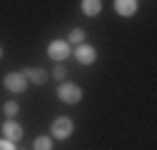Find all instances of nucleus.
I'll return each instance as SVG.
<instances>
[{
  "label": "nucleus",
  "instance_id": "obj_6",
  "mask_svg": "<svg viewBox=\"0 0 157 150\" xmlns=\"http://www.w3.org/2000/svg\"><path fill=\"white\" fill-rule=\"evenodd\" d=\"M3 135L8 138V140H20L23 138V125L20 123H15V120H5L3 123Z\"/></svg>",
  "mask_w": 157,
  "mask_h": 150
},
{
  "label": "nucleus",
  "instance_id": "obj_12",
  "mask_svg": "<svg viewBox=\"0 0 157 150\" xmlns=\"http://www.w3.org/2000/svg\"><path fill=\"white\" fill-rule=\"evenodd\" d=\"M33 148H35V150H52V140H50L48 135H40V138H35Z\"/></svg>",
  "mask_w": 157,
  "mask_h": 150
},
{
  "label": "nucleus",
  "instance_id": "obj_1",
  "mask_svg": "<svg viewBox=\"0 0 157 150\" xmlns=\"http://www.w3.org/2000/svg\"><path fill=\"white\" fill-rule=\"evenodd\" d=\"M57 95H60L63 103H80L82 100V88L80 85H75V83H60V88H57Z\"/></svg>",
  "mask_w": 157,
  "mask_h": 150
},
{
  "label": "nucleus",
  "instance_id": "obj_4",
  "mask_svg": "<svg viewBox=\"0 0 157 150\" xmlns=\"http://www.w3.org/2000/svg\"><path fill=\"white\" fill-rule=\"evenodd\" d=\"M48 55H50L52 60L60 63V60H65L67 55H70V45H67L65 40H52V43L48 45Z\"/></svg>",
  "mask_w": 157,
  "mask_h": 150
},
{
  "label": "nucleus",
  "instance_id": "obj_2",
  "mask_svg": "<svg viewBox=\"0 0 157 150\" xmlns=\"http://www.w3.org/2000/svg\"><path fill=\"white\" fill-rule=\"evenodd\" d=\"M72 120L70 118H55L52 120V125H50V133H52V138H57V140H65V138H70L72 135Z\"/></svg>",
  "mask_w": 157,
  "mask_h": 150
},
{
  "label": "nucleus",
  "instance_id": "obj_11",
  "mask_svg": "<svg viewBox=\"0 0 157 150\" xmlns=\"http://www.w3.org/2000/svg\"><path fill=\"white\" fill-rule=\"evenodd\" d=\"M85 35H87V33H85L82 28H72V30H70V43L82 45V43H85Z\"/></svg>",
  "mask_w": 157,
  "mask_h": 150
},
{
  "label": "nucleus",
  "instance_id": "obj_9",
  "mask_svg": "<svg viewBox=\"0 0 157 150\" xmlns=\"http://www.w3.org/2000/svg\"><path fill=\"white\" fill-rule=\"evenodd\" d=\"M80 8H82V13H85V15L95 18L97 13L102 10V0H82V3H80Z\"/></svg>",
  "mask_w": 157,
  "mask_h": 150
},
{
  "label": "nucleus",
  "instance_id": "obj_14",
  "mask_svg": "<svg viewBox=\"0 0 157 150\" xmlns=\"http://www.w3.org/2000/svg\"><path fill=\"white\" fill-rule=\"evenodd\" d=\"M0 150H15L13 140H0Z\"/></svg>",
  "mask_w": 157,
  "mask_h": 150
},
{
  "label": "nucleus",
  "instance_id": "obj_10",
  "mask_svg": "<svg viewBox=\"0 0 157 150\" xmlns=\"http://www.w3.org/2000/svg\"><path fill=\"white\" fill-rule=\"evenodd\" d=\"M3 112H5V115L13 120L15 115H17V112H20V105H17L15 100H8V103H3Z\"/></svg>",
  "mask_w": 157,
  "mask_h": 150
},
{
  "label": "nucleus",
  "instance_id": "obj_3",
  "mask_svg": "<svg viewBox=\"0 0 157 150\" xmlns=\"http://www.w3.org/2000/svg\"><path fill=\"white\" fill-rule=\"evenodd\" d=\"M3 85H5V90H10V93H25L28 80H25L23 73H8L5 80H3Z\"/></svg>",
  "mask_w": 157,
  "mask_h": 150
},
{
  "label": "nucleus",
  "instance_id": "obj_5",
  "mask_svg": "<svg viewBox=\"0 0 157 150\" xmlns=\"http://www.w3.org/2000/svg\"><path fill=\"white\" fill-rule=\"evenodd\" d=\"M75 58H77V63H82V65H92L95 63V58H97V50L92 48V45H77V50H75Z\"/></svg>",
  "mask_w": 157,
  "mask_h": 150
},
{
  "label": "nucleus",
  "instance_id": "obj_13",
  "mask_svg": "<svg viewBox=\"0 0 157 150\" xmlns=\"http://www.w3.org/2000/svg\"><path fill=\"white\" fill-rule=\"evenodd\" d=\"M65 75H67V70H65V65H60V63H57V65H55V70H52V78L63 83V80H65Z\"/></svg>",
  "mask_w": 157,
  "mask_h": 150
},
{
  "label": "nucleus",
  "instance_id": "obj_7",
  "mask_svg": "<svg viewBox=\"0 0 157 150\" xmlns=\"http://www.w3.org/2000/svg\"><path fill=\"white\" fill-rule=\"evenodd\" d=\"M115 10L122 18H132L137 13V0H115Z\"/></svg>",
  "mask_w": 157,
  "mask_h": 150
},
{
  "label": "nucleus",
  "instance_id": "obj_15",
  "mask_svg": "<svg viewBox=\"0 0 157 150\" xmlns=\"http://www.w3.org/2000/svg\"><path fill=\"white\" fill-rule=\"evenodd\" d=\"M0 58H3V45H0Z\"/></svg>",
  "mask_w": 157,
  "mask_h": 150
},
{
  "label": "nucleus",
  "instance_id": "obj_8",
  "mask_svg": "<svg viewBox=\"0 0 157 150\" xmlns=\"http://www.w3.org/2000/svg\"><path fill=\"white\" fill-rule=\"evenodd\" d=\"M23 75H25V80H30V83H35V85H43V83L48 80V73H45L43 68H25Z\"/></svg>",
  "mask_w": 157,
  "mask_h": 150
}]
</instances>
